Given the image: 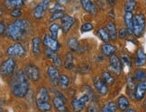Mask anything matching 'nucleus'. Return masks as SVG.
I'll return each mask as SVG.
<instances>
[{"mask_svg":"<svg viewBox=\"0 0 146 112\" xmlns=\"http://www.w3.org/2000/svg\"><path fill=\"white\" fill-rule=\"evenodd\" d=\"M52 104L55 109L59 112H67L66 99L60 92H56V96L52 100Z\"/></svg>","mask_w":146,"mask_h":112,"instance_id":"obj_7","label":"nucleus"},{"mask_svg":"<svg viewBox=\"0 0 146 112\" xmlns=\"http://www.w3.org/2000/svg\"><path fill=\"white\" fill-rule=\"evenodd\" d=\"M5 31H7V27H5V24H4V22L1 21V22H0V33H1V35H2V36L5 34Z\"/></svg>","mask_w":146,"mask_h":112,"instance_id":"obj_44","label":"nucleus"},{"mask_svg":"<svg viewBox=\"0 0 146 112\" xmlns=\"http://www.w3.org/2000/svg\"><path fill=\"white\" fill-rule=\"evenodd\" d=\"M65 14L63 12H56V13H53L52 14V17L50 18V22H53V21H56V20H58V19H61L63 17Z\"/></svg>","mask_w":146,"mask_h":112,"instance_id":"obj_37","label":"nucleus"},{"mask_svg":"<svg viewBox=\"0 0 146 112\" xmlns=\"http://www.w3.org/2000/svg\"><path fill=\"white\" fill-rule=\"evenodd\" d=\"M4 5L7 8H21L24 7L25 0H4Z\"/></svg>","mask_w":146,"mask_h":112,"instance_id":"obj_20","label":"nucleus"},{"mask_svg":"<svg viewBox=\"0 0 146 112\" xmlns=\"http://www.w3.org/2000/svg\"><path fill=\"white\" fill-rule=\"evenodd\" d=\"M29 90V82L25 73L18 70L13 75L11 81V92L16 98H24Z\"/></svg>","mask_w":146,"mask_h":112,"instance_id":"obj_1","label":"nucleus"},{"mask_svg":"<svg viewBox=\"0 0 146 112\" xmlns=\"http://www.w3.org/2000/svg\"><path fill=\"white\" fill-rule=\"evenodd\" d=\"M47 75L49 77V79L50 83H52L53 85L58 84L59 79H60V74H59V70L57 69V67L55 65H50L47 69Z\"/></svg>","mask_w":146,"mask_h":112,"instance_id":"obj_13","label":"nucleus"},{"mask_svg":"<svg viewBox=\"0 0 146 112\" xmlns=\"http://www.w3.org/2000/svg\"><path fill=\"white\" fill-rule=\"evenodd\" d=\"M93 30V25L91 24H84L81 26V31L82 32H88Z\"/></svg>","mask_w":146,"mask_h":112,"instance_id":"obj_39","label":"nucleus"},{"mask_svg":"<svg viewBox=\"0 0 146 112\" xmlns=\"http://www.w3.org/2000/svg\"><path fill=\"white\" fill-rule=\"evenodd\" d=\"M146 63V54L142 48H139L136 52V61L135 64L137 66H143Z\"/></svg>","mask_w":146,"mask_h":112,"instance_id":"obj_24","label":"nucleus"},{"mask_svg":"<svg viewBox=\"0 0 146 112\" xmlns=\"http://www.w3.org/2000/svg\"><path fill=\"white\" fill-rule=\"evenodd\" d=\"M106 1H108V3L109 5H114L115 4V2H116V0H106Z\"/></svg>","mask_w":146,"mask_h":112,"instance_id":"obj_46","label":"nucleus"},{"mask_svg":"<svg viewBox=\"0 0 146 112\" xmlns=\"http://www.w3.org/2000/svg\"><path fill=\"white\" fill-rule=\"evenodd\" d=\"M93 83H94V87L99 95L104 96V95L108 94V85L105 83V81L102 79V78H98V77L94 78Z\"/></svg>","mask_w":146,"mask_h":112,"instance_id":"obj_10","label":"nucleus"},{"mask_svg":"<svg viewBox=\"0 0 146 112\" xmlns=\"http://www.w3.org/2000/svg\"><path fill=\"white\" fill-rule=\"evenodd\" d=\"M106 31H108V34L111 38V40L115 41V39L118 36V33H117V31H116V27H115V24H114L113 22H108V24H106Z\"/></svg>","mask_w":146,"mask_h":112,"instance_id":"obj_25","label":"nucleus"},{"mask_svg":"<svg viewBox=\"0 0 146 112\" xmlns=\"http://www.w3.org/2000/svg\"><path fill=\"white\" fill-rule=\"evenodd\" d=\"M25 49L24 46L19 42H16L7 49V55L9 57H17V58H23L25 56Z\"/></svg>","mask_w":146,"mask_h":112,"instance_id":"obj_4","label":"nucleus"},{"mask_svg":"<svg viewBox=\"0 0 146 112\" xmlns=\"http://www.w3.org/2000/svg\"><path fill=\"white\" fill-rule=\"evenodd\" d=\"M30 1H32V0H25V2H30Z\"/></svg>","mask_w":146,"mask_h":112,"instance_id":"obj_48","label":"nucleus"},{"mask_svg":"<svg viewBox=\"0 0 146 112\" xmlns=\"http://www.w3.org/2000/svg\"><path fill=\"white\" fill-rule=\"evenodd\" d=\"M10 15L14 18H19L22 15V11L20 8H15L10 12Z\"/></svg>","mask_w":146,"mask_h":112,"instance_id":"obj_38","label":"nucleus"},{"mask_svg":"<svg viewBox=\"0 0 146 112\" xmlns=\"http://www.w3.org/2000/svg\"><path fill=\"white\" fill-rule=\"evenodd\" d=\"M122 60H123V62L125 63V65H128L129 67H131V59H130V58L128 57V56H126V55H123Z\"/></svg>","mask_w":146,"mask_h":112,"instance_id":"obj_42","label":"nucleus"},{"mask_svg":"<svg viewBox=\"0 0 146 112\" xmlns=\"http://www.w3.org/2000/svg\"><path fill=\"white\" fill-rule=\"evenodd\" d=\"M52 63L55 66H60L61 65V64H62V62H61V59L60 58L59 56L56 54L54 57L52 58Z\"/></svg>","mask_w":146,"mask_h":112,"instance_id":"obj_40","label":"nucleus"},{"mask_svg":"<svg viewBox=\"0 0 146 112\" xmlns=\"http://www.w3.org/2000/svg\"><path fill=\"white\" fill-rule=\"evenodd\" d=\"M127 33H129V32H128L126 28H122V29H120V31L118 32V37L123 40V39H125L127 36Z\"/></svg>","mask_w":146,"mask_h":112,"instance_id":"obj_41","label":"nucleus"},{"mask_svg":"<svg viewBox=\"0 0 146 112\" xmlns=\"http://www.w3.org/2000/svg\"><path fill=\"white\" fill-rule=\"evenodd\" d=\"M98 35L105 43H108L111 40V38L108 34V31H106V29H105V28H100V29H98Z\"/></svg>","mask_w":146,"mask_h":112,"instance_id":"obj_27","label":"nucleus"},{"mask_svg":"<svg viewBox=\"0 0 146 112\" xmlns=\"http://www.w3.org/2000/svg\"><path fill=\"white\" fill-rule=\"evenodd\" d=\"M57 1V3H60L61 5H63V4H67V3H69L70 0H56Z\"/></svg>","mask_w":146,"mask_h":112,"instance_id":"obj_45","label":"nucleus"},{"mask_svg":"<svg viewBox=\"0 0 146 112\" xmlns=\"http://www.w3.org/2000/svg\"><path fill=\"white\" fill-rule=\"evenodd\" d=\"M43 44L47 48H50L52 49L53 51L57 52L59 48H60V45L58 42L57 39L52 38L50 35H45L43 38Z\"/></svg>","mask_w":146,"mask_h":112,"instance_id":"obj_11","label":"nucleus"},{"mask_svg":"<svg viewBox=\"0 0 146 112\" xmlns=\"http://www.w3.org/2000/svg\"><path fill=\"white\" fill-rule=\"evenodd\" d=\"M88 100H89V95L88 93L82 95L81 97L78 98V99H74L71 102V105H72L73 109L77 112L81 111L84 109V107L86 106V104L88 103Z\"/></svg>","mask_w":146,"mask_h":112,"instance_id":"obj_9","label":"nucleus"},{"mask_svg":"<svg viewBox=\"0 0 146 112\" xmlns=\"http://www.w3.org/2000/svg\"><path fill=\"white\" fill-rule=\"evenodd\" d=\"M0 112H5V111H4V110H3V109H0Z\"/></svg>","mask_w":146,"mask_h":112,"instance_id":"obj_49","label":"nucleus"},{"mask_svg":"<svg viewBox=\"0 0 146 112\" xmlns=\"http://www.w3.org/2000/svg\"><path fill=\"white\" fill-rule=\"evenodd\" d=\"M25 73L28 79L33 82H38L41 79V72L38 67L33 64L27 65L25 68Z\"/></svg>","mask_w":146,"mask_h":112,"instance_id":"obj_5","label":"nucleus"},{"mask_svg":"<svg viewBox=\"0 0 146 112\" xmlns=\"http://www.w3.org/2000/svg\"><path fill=\"white\" fill-rule=\"evenodd\" d=\"M109 64L111 69L113 70L115 74L120 75V73L122 71V62L119 59V58L116 57L115 55H112L111 57H109Z\"/></svg>","mask_w":146,"mask_h":112,"instance_id":"obj_14","label":"nucleus"},{"mask_svg":"<svg viewBox=\"0 0 146 112\" xmlns=\"http://www.w3.org/2000/svg\"><path fill=\"white\" fill-rule=\"evenodd\" d=\"M15 60L11 57L9 58H7V60H5L4 62L1 64V75L4 77V76H8L10 75H12L14 71H15Z\"/></svg>","mask_w":146,"mask_h":112,"instance_id":"obj_6","label":"nucleus"},{"mask_svg":"<svg viewBox=\"0 0 146 112\" xmlns=\"http://www.w3.org/2000/svg\"><path fill=\"white\" fill-rule=\"evenodd\" d=\"M67 44H68V47L72 51H78L80 50V43H78L77 39L75 38L69 39L68 41H67Z\"/></svg>","mask_w":146,"mask_h":112,"instance_id":"obj_32","label":"nucleus"},{"mask_svg":"<svg viewBox=\"0 0 146 112\" xmlns=\"http://www.w3.org/2000/svg\"><path fill=\"white\" fill-rule=\"evenodd\" d=\"M50 3V0H42V1L36 5L35 8L33 9V16H35L37 20H40L43 17L44 13H45V11L48 9Z\"/></svg>","mask_w":146,"mask_h":112,"instance_id":"obj_8","label":"nucleus"},{"mask_svg":"<svg viewBox=\"0 0 146 112\" xmlns=\"http://www.w3.org/2000/svg\"><path fill=\"white\" fill-rule=\"evenodd\" d=\"M50 102V95L45 87H41L36 93L35 102Z\"/></svg>","mask_w":146,"mask_h":112,"instance_id":"obj_18","label":"nucleus"},{"mask_svg":"<svg viewBox=\"0 0 146 112\" xmlns=\"http://www.w3.org/2000/svg\"><path fill=\"white\" fill-rule=\"evenodd\" d=\"M101 50H102L103 54L106 56V57H111V56L114 55V53L116 51V47L115 45L105 43L101 46Z\"/></svg>","mask_w":146,"mask_h":112,"instance_id":"obj_21","label":"nucleus"},{"mask_svg":"<svg viewBox=\"0 0 146 112\" xmlns=\"http://www.w3.org/2000/svg\"><path fill=\"white\" fill-rule=\"evenodd\" d=\"M129 105H130L129 100L125 96H123V95H122V96L117 99V107H118L120 110L125 111L129 108Z\"/></svg>","mask_w":146,"mask_h":112,"instance_id":"obj_23","label":"nucleus"},{"mask_svg":"<svg viewBox=\"0 0 146 112\" xmlns=\"http://www.w3.org/2000/svg\"><path fill=\"white\" fill-rule=\"evenodd\" d=\"M60 21H61V31H62L64 34H66V33L71 29L72 25L74 24L75 19L70 15L65 14L63 17L60 19Z\"/></svg>","mask_w":146,"mask_h":112,"instance_id":"obj_12","label":"nucleus"},{"mask_svg":"<svg viewBox=\"0 0 146 112\" xmlns=\"http://www.w3.org/2000/svg\"><path fill=\"white\" fill-rule=\"evenodd\" d=\"M101 77H102V79L105 81V83L108 86L112 85L115 83V78L113 77V75H112L108 71L102 72V74H101Z\"/></svg>","mask_w":146,"mask_h":112,"instance_id":"obj_29","label":"nucleus"},{"mask_svg":"<svg viewBox=\"0 0 146 112\" xmlns=\"http://www.w3.org/2000/svg\"><path fill=\"white\" fill-rule=\"evenodd\" d=\"M87 112H98V109L97 108V106L95 105L94 103H92L88 107Z\"/></svg>","mask_w":146,"mask_h":112,"instance_id":"obj_43","label":"nucleus"},{"mask_svg":"<svg viewBox=\"0 0 146 112\" xmlns=\"http://www.w3.org/2000/svg\"><path fill=\"white\" fill-rule=\"evenodd\" d=\"M134 80H135V78L133 77L132 75H129L127 77V92H128V95L132 99H135L134 93H135L136 85H135V83H134Z\"/></svg>","mask_w":146,"mask_h":112,"instance_id":"obj_19","label":"nucleus"},{"mask_svg":"<svg viewBox=\"0 0 146 112\" xmlns=\"http://www.w3.org/2000/svg\"><path fill=\"white\" fill-rule=\"evenodd\" d=\"M145 1H146V0H145Z\"/></svg>","mask_w":146,"mask_h":112,"instance_id":"obj_50","label":"nucleus"},{"mask_svg":"<svg viewBox=\"0 0 146 112\" xmlns=\"http://www.w3.org/2000/svg\"><path fill=\"white\" fill-rule=\"evenodd\" d=\"M117 109H118V107H117V103H115L114 102H110L103 106L101 111L102 112H116Z\"/></svg>","mask_w":146,"mask_h":112,"instance_id":"obj_31","label":"nucleus"},{"mask_svg":"<svg viewBox=\"0 0 146 112\" xmlns=\"http://www.w3.org/2000/svg\"><path fill=\"white\" fill-rule=\"evenodd\" d=\"M136 0H127L125 4V12H132L135 8Z\"/></svg>","mask_w":146,"mask_h":112,"instance_id":"obj_35","label":"nucleus"},{"mask_svg":"<svg viewBox=\"0 0 146 112\" xmlns=\"http://www.w3.org/2000/svg\"><path fill=\"white\" fill-rule=\"evenodd\" d=\"M145 92H146V81L140 82L135 88V93H134L135 99L137 100H142L144 98Z\"/></svg>","mask_w":146,"mask_h":112,"instance_id":"obj_17","label":"nucleus"},{"mask_svg":"<svg viewBox=\"0 0 146 112\" xmlns=\"http://www.w3.org/2000/svg\"><path fill=\"white\" fill-rule=\"evenodd\" d=\"M58 84H59V86H60V89H62V90L68 89L69 84H70V78L67 76L66 75H61L60 76Z\"/></svg>","mask_w":146,"mask_h":112,"instance_id":"obj_30","label":"nucleus"},{"mask_svg":"<svg viewBox=\"0 0 146 112\" xmlns=\"http://www.w3.org/2000/svg\"><path fill=\"white\" fill-rule=\"evenodd\" d=\"M60 30V26L58 24H52V25L50 26V36L54 39H57L58 37V33L59 31Z\"/></svg>","mask_w":146,"mask_h":112,"instance_id":"obj_34","label":"nucleus"},{"mask_svg":"<svg viewBox=\"0 0 146 112\" xmlns=\"http://www.w3.org/2000/svg\"><path fill=\"white\" fill-rule=\"evenodd\" d=\"M145 25V17L143 14H136L133 15V34L137 38L143 34Z\"/></svg>","mask_w":146,"mask_h":112,"instance_id":"obj_3","label":"nucleus"},{"mask_svg":"<svg viewBox=\"0 0 146 112\" xmlns=\"http://www.w3.org/2000/svg\"><path fill=\"white\" fill-rule=\"evenodd\" d=\"M32 52L35 56H38L41 52V39L38 36L32 40Z\"/></svg>","mask_w":146,"mask_h":112,"instance_id":"obj_22","label":"nucleus"},{"mask_svg":"<svg viewBox=\"0 0 146 112\" xmlns=\"http://www.w3.org/2000/svg\"><path fill=\"white\" fill-rule=\"evenodd\" d=\"M134 78L139 82L146 81V72L142 69H137L134 72Z\"/></svg>","mask_w":146,"mask_h":112,"instance_id":"obj_33","label":"nucleus"},{"mask_svg":"<svg viewBox=\"0 0 146 112\" xmlns=\"http://www.w3.org/2000/svg\"><path fill=\"white\" fill-rule=\"evenodd\" d=\"M123 20H125V28L127 29L128 32L130 34H133V15L132 12H125V16H123Z\"/></svg>","mask_w":146,"mask_h":112,"instance_id":"obj_16","label":"nucleus"},{"mask_svg":"<svg viewBox=\"0 0 146 112\" xmlns=\"http://www.w3.org/2000/svg\"><path fill=\"white\" fill-rule=\"evenodd\" d=\"M80 4H81L82 8L88 14H93V15L97 14L98 12L97 7L94 5V3L91 0H80Z\"/></svg>","mask_w":146,"mask_h":112,"instance_id":"obj_15","label":"nucleus"},{"mask_svg":"<svg viewBox=\"0 0 146 112\" xmlns=\"http://www.w3.org/2000/svg\"><path fill=\"white\" fill-rule=\"evenodd\" d=\"M37 109L41 112H49L52 109V105L50 102H35Z\"/></svg>","mask_w":146,"mask_h":112,"instance_id":"obj_26","label":"nucleus"},{"mask_svg":"<svg viewBox=\"0 0 146 112\" xmlns=\"http://www.w3.org/2000/svg\"><path fill=\"white\" fill-rule=\"evenodd\" d=\"M50 12L53 14V13H56V12H63L64 11V7L60 3H56L52 7H50Z\"/></svg>","mask_w":146,"mask_h":112,"instance_id":"obj_36","label":"nucleus"},{"mask_svg":"<svg viewBox=\"0 0 146 112\" xmlns=\"http://www.w3.org/2000/svg\"><path fill=\"white\" fill-rule=\"evenodd\" d=\"M125 112H137L135 109H127Z\"/></svg>","mask_w":146,"mask_h":112,"instance_id":"obj_47","label":"nucleus"},{"mask_svg":"<svg viewBox=\"0 0 146 112\" xmlns=\"http://www.w3.org/2000/svg\"><path fill=\"white\" fill-rule=\"evenodd\" d=\"M31 25L25 19H18L7 27V36L13 41H20L30 32Z\"/></svg>","mask_w":146,"mask_h":112,"instance_id":"obj_2","label":"nucleus"},{"mask_svg":"<svg viewBox=\"0 0 146 112\" xmlns=\"http://www.w3.org/2000/svg\"><path fill=\"white\" fill-rule=\"evenodd\" d=\"M64 67L67 70H71L73 67H74V58H73V56L70 52L66 54Z\"/></svg>","mask_w":146,"mask_h":112,"instance_id":"obj_28","label":"nucleus"}]
</instances>
